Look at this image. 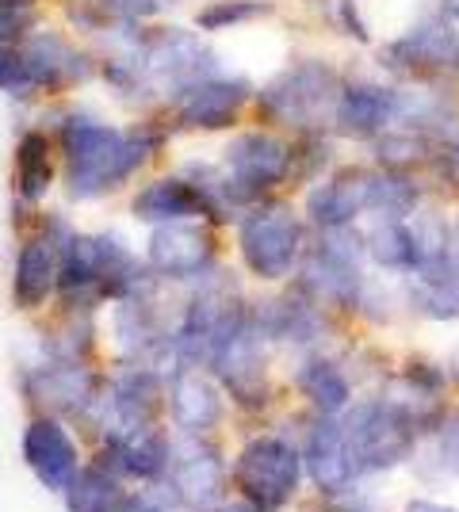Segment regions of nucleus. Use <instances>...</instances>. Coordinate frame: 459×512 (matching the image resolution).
<instances>
[{"label": "nucleus", "mask_w": 459, "mask_h": 512, "mask_svg": "<svg viewBox=\"0 0 459 512\" xmlns=\"http://www.w3.org/2000/svg\"><path fill=\"white\" fill-rule=\"evenodd\" d=\"M62 146L69 161V192L77 199H92L119 188L146 161L153 138L88 123V119H69L62 130Z\"/></svg>", "instance_id": "nucleus-1"}, {"label": "nucleus", "mask_w": 459, "mask_h": 512, "mask_svg": "<svg viewBox=\"0 0 459 512\" xmlns=\"http://www.w3.org/2000/svg\"><path fill=\"white\" fill-rule=\"evenodd\" d=\"M341 436H345V451H349L356 478L406 463L417 444L414 421L387 398L352 406V413L341 421Z\"/></svg>", "instance_id": "nucleus-2"}, {"label": "nucleus", "mask_w": 459, "mask_h": 512, "mask_svg": "<svg viewBox=\"0 0 459 512\" xmlns=\"http://www.w3.org/2000/svg\"><path fill=\"white\" fill-rule=\"evenodd\" d=\"M299 478H303V455L276 436L245 444L234 463V486L245 497V505L261 512H280L291 505V497L299 493Z\"/></svg>", "instance_id": "nucleus-3"}, {"label": "nucleus", "mask_w": 459, "mask_h": 512, "mask_svg": "<svg viewBox=\"0 0 459 512\" xmlns=\"http://www.w3.org/2000/svg\"><path fill=\"white\" fill-rule=\"evenodd\" d=\"M58 283L66 299L85 291L119 299L138 287V272L131 253L115 237H69L58 264Z\"/></svg>", "instance_id": "nucleus-4"}, {"label": "nucleus", "mask_w": 459, "mask_h": 512, "mask_svg": "<svg viewBox=\"0 0 459 512\" xmlns=\"http://www.w3.org/2000/svg\"><path fill=\"white\" fill-rule=\"evenodd\" d=\"M303 249V230L287 207H257L241 222V256L261 279H284Z\"/></svg>", "instance_id": "nucleus-5"}, {"label": "nucleus", "mask_w": 459, "mask_h": 512, "mask_svg": "<svg viewBox=\"0 0 459 512\" xmlns=\"http://www.w3.org/2000/svg\"><path fill=\"white\" fill-rule=\"evenodd\" d=\"M169 486L188 509H219L226 497V467H222L219 451L207 448L199 436H184L180 444L169 448Z\"/></svg>", "instance_id": "nucleus-6"}, {"label": "nucleus", "mask_w": 459, "mask_h": 512, "mask_svg": "<svg viewBox=\"0 0 459 512\" xmlns=\"http://www.w3.org/2000/svg\"><path fill=\"white\" fill-rule=\"evenodd\" d=\"M291 169V150L268 134H241L226 150V195L253 199V195L276 188Z\"/></svg>", "instance_id": "nucleus-7"}, {"label": "nucleus", "mask_w": 459, "mask_h": 512, "mask_svg": "<svg viewBox=\"0 0 459 512\" xmlns=\"http://www.w3.org/2000/svg\"><path fill=\"white\" fill-rule=\"evenodd\" d=\"M23 459L35 470V478L46 490H62L77 478L81 459H77V444L69 440V432L54 417H39L23 432Z\"/></svg>", "instance_id": "nucleus-8"}, {"label": "nucleus", "mask_w": 459, "mask_h": 512, "mask_svg": "<svg viewBox=\"0 0 459 512\" xmlns=\"http://www.w3.org/2000/svg\"><path fill=\"white\" fill-rule=\"evenodd\" d=\"M211 256H215L211 234L199 226H188V222H165L150 237V264L161 276H196L211 264Z\"/></svg>", "instance_id": "nucleus-9"}, {"label": "nucleus", "mask_w": 459, "mask_h": 512, "mask_svg": "<svg viewBox=\"0 0 459 512\" xmlns=\"http://www.w3.org/2000/svg\"><path fill=\"white\" fill-rule=\"evenodd\" d=\"M169 448L173 444L153 425L115 428L104 455H108L111 467H115V478L127 474V478H138V482H157L169 470Z\"/></svg>", "instance_id": "nucleus-10"}, {"label": "nucleus", "mask_w": 459, "mask_h": 512, "mask_svg": "<svg viewBox=\"0 0 459 512\" xmlns=\"http://www.w3.org/2000/svg\"><path fill=\"white\" fill-rule=\"evenodd\" d=\"M329 100H333V77L318 65H303L264 92L268 111L276 119H287V123H310Z\"/></svg>", "instance_id": "nucleus-11"}, {"label": "nucleus", "mask_w": 459, "mask_h": 512, "mask_svg": "<svg viewBox=\"0 0 459 512\" xmlns=\"http://www.w3.org/2000/svg\"><path fill=\"white\" fill-rule=\"evenodd\" d=\"M211 363L241 406H264V367L261 352H257V337L249 325H241L238 333L215 352Z\"/></svg>", "instance_id": "nucleus-12"}, {"label": "nucleus", "mask_w": 459, "mask_h": 512, "mask_svg": "<svg viewBox=\"0 0 459 512\" xmlns=\"http://www.w3.org/2000/svg\"><path fill=\"white\" fill-rule=\"evenodd\" d=\"M303 463L314 478V486L329 497L345 493L356 478V470L349 463V451H345V436H341V425L333 421H318L310 428L306 436V451H303Z\"/></svg>", "instance_id": "nucleus-13"}, {"label": "nucleus", "mask_w": 459, "mask_h": 512, "mask_svg": "<svg viewBox=\"0 0 459 512\" xmlns=\"http://www.w3.org/2000/svg\"><path fill=\"white\" fill-rule=\"evenodd\" d=\"M134 214L142 222H184L196 214H211L219 218L215 203L207 199V192L199 184H184V180H153L146 192H138L134 199Z\"/></svg>", "instance_id": "nucleus-14"}, {"label": "nucleus", "mask_w": 459, "mask_h": 512, "mask_svg": "<svg viewBox=\"0 0 459 512\" xmlns=\"http://www.w3.org/2000/svg\"><path fill=\"white\" fill-rule=\"evenodd\" d=\"M58 264H62V253H58L54 237H31L23 245L20 260H16V283H12V299L20 310L43 306L58 283Z\"/></svg>", "instance_id": "nucleus-15"}, {"label": "nucleus", "mask_w": 459, "mask_h": 512, "mask_svg": "<svg viewBox=\"0 0 459 512\" xmlns=\"http://www.w3.org/2000/svg\"><path fill=\"white\" fill-rule=\"evenodd\" d=\"M169 406H173V421L184 428V436H199L207 428L219 425L222 398L219 386L207 383L199 371H180L169 386Z\"/></svg>", "instance_id": "nucleus-16"}, {"label": "nucleus", "mask_w": 459, "mask_h": 512, "mask_svg": "<svg viewBox=\"0 0 459 512\" xmlns=\"http://www.w3.org/2000/svg\"><path fill=\"white\" fill-rule=\"evenodd\" d=\"M368 188H372L368 172H345L329 180L310 192V218L326 230H345L356 214L368 211Z\"/></svg>", "instance_id": "nucleus-17"}, {"label": "nucleus", "mask_w": 459, "mask_h": 512, "mask_svg": "<svg viewBox=\"0 0 459 512\" xmlns=\"http://www.w3.org/2000/svg\"><path fill=\"white\" fill-rule=\"evenodd\" d=\"M306 287L318 295V299H333V302H352L356 299V283H360V272H356V253H349L341 241H329L318 253L306 260Z\"/></svg>", "instance_id": "nucleus-18"}, {"label": "nucleus", "mask_w": 459, "mask_h": 512, "mask_svg": "<svg viewBox=\"0 0 459 512\" xmlns=\"http://www.w3.org/2000/svg\"><path fill=\"white\" fill-rule=\"evenodd\" d=\"M241 100H245V85L241 81H207V85H196L184 104H180V123L184 127H203L215 130L226 127L234 115H238Z\"/></svg>", "instance_id": "nucleus-19"}, {"label": "nucleus", "mask_w": 459, "mask_h": 512, "mask_svg": "<svg viewBox=\"0 0 459 512\" xmlns=\"http://www.w3.org/2000/svg\"><path fill=\"white\" fill-rule=\"evenodd\" d=\"M111 409H115V425L119 428L153 425L157 413H161V383L146 367H134L111 390Z\"/></svg>", "instance_id": "nucleus-20"}, {"label": "nucleus", "mask_w": 459, "mask_h": 512, "mask_svg": "<svg viewBox=\"0 0 459 512\" xmlns=\"http://www.w3.org/2000/svg\"><path fill=\"white\" fill-rule=\"evenodd\" d=\"M69 512H127L131 493L119 486V478L104 467L77 470V478L66 486Z\"/></svg>", "instance_id": "nucleus-21"}, {"label": "nucleus", "mask_w": 459, "mask_h": 512, "mask_svg": "<svg viewBox=\"0 0 459 512\" xmlns=\"http://www.w3.org/2000/svg\"><path fill=\"white\" fill-rule=\"evenodd\" d=\"M31 394L46 402L50 409H66V413H77L92 402V379H88L85 367L77 363H66V367H46L35 375L31 383Z\"/></svg>", "instance_id": "nucleus-22"}, {"label": "nucleus", "mask_w": 459, "mask_h": 512, "mask_svg": "<svg viewBox=\"0 0 459 512\" xmlns=\"http://www.w3.org/2000/svg\"><path fill=\"white\" fill-rule=\"evenodd\" d=\"M398 111V100L391 92H379V88H356V92H345V100L337 104V123L345 134L352 138H368L383 127Z\"/></svg>", "instance_id": "nucleus-23"}, {"label": "nucleus", "mask_w": 459, "mask_h": 512, "mask_svg": "<svg viewBox=\"0 0 459 512\" xmlns=\"http://www.w3.org/2000/svg\"><path fill=\"white\" fill-rule=\"evenodd\" d=\"M299 390L310 398V406L318 409L322 417H333L352 402V390L345 383V375L333 363H306L299 371Z\"/></svg>", "instance_id": "nucleus-24"}, {"label": "nucleus", "mask_w": 459, "mask_h": 512, "mask_svg": "<svg viewBox=\"0 0 459 512\" xmlns=\"http://www.w3.org/2000/svg\"><path fill=\"white\" fill-rule=\"evenodd\" d=\"M50 188V146H46V134L31 130L23 134L20 150H16V192L35 203L43 199Z\"/></svg>", "instance_id": "nucleus-25"}, {"label": "nucleus", "mask_w": 459, "mask_h": 512, "mask_svg": "<svg viewBox=\"0 0 459 512\" xmlns=\"http://www.w3.org/2000/svg\"><path fill=\"white\" fill-rule=\"evenodd\" d=\"M368 253H372L383 268H398V272L417 268L414 234H410V226H406L402 218H383V222L375 226L372 237H368Z\"/></svg>", "instance_id": "nucleus-26"}, {"label": "nucleus", "mask_w": 459, "mask_h": 512, "mask_svg": "<svg viewBox=\"0 0 459 512\" xmlns=\"http://www.w3.org/2000/svg\"><path fill=\"white\" fill-rule=\"evenodd\" d=\"M398 54H406V62L444 69V65L459 62V39L448 27H421V31H414L406 43L398 46Z\"/></svg>", "instance_id": "nucleus-27"}, {"label": "nucleus", "mask_w": 459, "mask_h": 512, "mask_svg": "<svg viewBox=\"0 0 459 512\" xmlns=\"http://www.w3.org/2000/svg\"><path fill=\"white\" fill-rule=\"evenodd\" d=\"M414 203V184H406L402 176H372V188H368V207L372 211H379L383 218H406L414 211Z\"/></svg>", "instance_id": "nucleus-28"}, {"label": "nucleus", "mask_w": 459, "mask_h": 512, "mask_svg": "<svg viewBox=\"0 0 459 512\" xmlns=\"http://www.w3.org/2000/svg\"><path fill=\"white\" fill-rule=\"evenodd\" d=\"M272 333H276V337H287V341H310V333H314L310 306H291V302H284V306L276 310Z\"/></svg>", "instance_id": "nucleus-29"}, {"label": "nucleus", "mask_w": 459, "mask_h": 512, "mask_svg": "<svg viewBox=\"0 0 459 512\" xmlns=\"http://www.w3.org/2000/svg\"><path fill=\"white\" fill-rule=\"evenodd\" d=\"M257 12H268V4H215V8H207L199 23L207 27V31H219L222 23H238V20H249V16H257Z\"/></svg>", "instance_id": "nucleus-30"}, {"label": "nucleus", "mask_w": 459, "mask_h": 512, "mask_svg": "<svg viewBox=\"0 0 459 512\" xmlns=\"http://www.w3.org/2000/svg\"><path fill=\"white\" fill-rule=\"evenodd\" d=\"M180 505L173 486H150V490L131 493V509L127 512H169Z\"/></svg>", "instance_id": "nucleus-31"}, {"label": "nucleus", "mask_w": 459, "mask_h": 512, "mask_svg": "<svg viewBox=\"0 0 459 512\" xmlns=\"http://www.w3.org/2000/svg\"><path fill=\"white\" fill-rule=\"evenodd\" d=\"M437 455H440V467L448 470V474H459V417L440 432Z\"/></svg>", "instance_id": "nucleus-32"}, {"label": "nucleus", "mask_w": 459, "mask_h": 512, "mask_svg": "<svg viewBox=\"0 0 459 512\" xmlns=\"http://www.w3.org/2000/svg\"><path fill=\"white\" fill-rule=\"evenodd\" d=\"M410 512H456V509H444L437 501H410Z\"/></svg>", "instance_id": "nucleus-33"}, {"label": "nucleus", "mask_w": 459, "mask_h": 512, "mask_svg": "<svg viewBox=\"0 0 459 512\" xmlns=\"http://www.w3.org/2000/svg\"><path fill=\"white\" fill-rule=\"evenodd\" d=\"M448 264H452V272L459 276V226H456V234H452V256H448Z\"/></svg>", "instance_id": "nucleus-34"}, {"label": "nucleus", "mask_w": 459, "mask_h": 512, "mask_svg": "<svg viewBox=\"0 0 459 512\" xmlns=\"http://www.w3.org/2000/svg\"><path fill=\"white\" fill-rule=\"evenodd\" d=\"M219 512H261V509H253V505H234V509H219Z\"/></svg>", "instance_id": "nucleus-35"}, {"label": "nucleus", "mask_w": 459, "mask_h": 512, "mask_svg": "<svg viewBox=\"0 0 459 512\" xmlns=\"http://www.w3.org/2000/svg\"><path fill=\"white\" fill-rule=\"evenodd\" d=\"M326 512H356V509H326Z\"/></svg>", "instance_id": "nucleus-36"}]
</instances>
